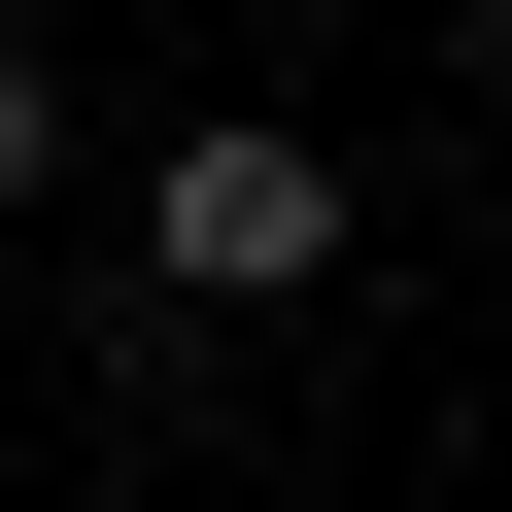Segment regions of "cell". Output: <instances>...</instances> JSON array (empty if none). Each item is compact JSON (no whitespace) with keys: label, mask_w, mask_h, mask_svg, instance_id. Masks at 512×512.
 Listing matches in <instances>:
<instances>
[{"label":"cell","mask_w":512,"mask_h":512,"mask_svg":"<svg viewBox=\"0 0 512 512\" xmlns=\"http://www.w3.org/2000/svg\"><path fill=\"white\" fill-rule=\"evenodd\" d=\"M478 274H512V239H478Z\"/></svg>","instance_id":"obj_3"},{"label":"cell","mask_w":512,"mask_h":512,"mask_svg":"<svg viewBox=\"0 0 512 512\" xmlns=\"http://www.w3.org/2000/svg\"><path fill=\"white\" fill-rule=\"evenodd\" d=\"M69 205V35H0V239Z\"/></svg>","instance_id":"obj_2"},{"label":"cell","mask_w":512,"mask_h":512,"mask_svg":"<svg viewBox=\"0 0 512 512\" xmlns=\"http://www.w3.org/2000/svg\"><path fill=\"white\" fill-rule=\"evenodd\" d=\"M137 308H171V342H239V308H342V137L205 103V137L137 171Z\"/></svg>","instance_id":"obj_1"}]
</instances>
